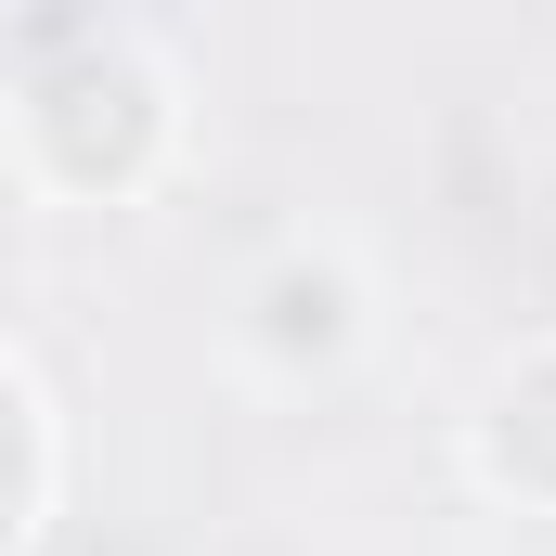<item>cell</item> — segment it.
Returning <instances> with one entry per match:
<instances>
[{
	"label": "cell",
	"instance_id": "1",
	"mask_svg": "<svg viewBox=\"0 0 556 556\" xmlns=\"http://www.w3.org/2000/svg\"><path fill=\"white\" fill-rule=\"evenodd\" d=\"M247 337H260V363H350L363 350V273L337 260V247H298V260H273L260 273V298H247Z\"/></svg>",
	"mask_w": 556,
	"mask_h": 556
}]
</instances>
